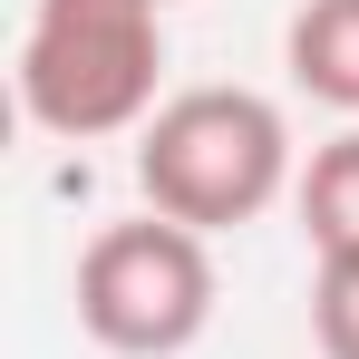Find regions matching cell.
I'll return each mask as SVG.
<instances>
[{"instance_id":"3","label":"cell","mask_w":359,"mask_h":359,"mask_svg":"<svg viewBox=\"0 0 359 359\" xmlns=\"http://www.w3.org/2000/svg\"><path fill=\"white\" fill-rule=\"evenodd\" d=\"M214 320V243L165 224V214H136L107 224L78 252V330L117 359H175L204 340Z\"/></svg>"},{"instance_id":"4","label":"cell","mask_w":359,"mask_h":359,"mask_svg":"<svg viewBox=\"0 0 359 359\" xmlns=\"http://www.w3.org/2000/svg\"><path fill=\"white\" fill-rule=\"evenodd\" d=\"M282 68H292L301 97L359 117V0H301L292 29H282Z\"/></svg>"},{"instance_id":"2","label":"cell","mask_w":359,"mask_h":359,"mask_svg":"<svg viewBox=\"0 0 359 359\" xmlns=\"http://www.w3.org/2000/svg\"><path fill=\"white\" fill-rule=\"evenodd\" d=\"M165 78V10L156 0H29L20 29V117L39 136L97 146L146 136Z\"/></svg>"},{"instance_id":"5","label":"cell","mask_w":359,"mask_h":359,"mask_svg":"<svg viewBox=\"0 0 359 359\" xmlns=\"http://www.w3.org/2000/svg\"><path fill=\"white\" fill-rule=\"evenodd\" d=\"M292 204H301V233H311L320 262H359V126H340L330 146H311Z\"/></svg>"},{"instance_id":"6","label":"cell","mask_w":359,"mask_h":359,"mask_svg":"<svg viewBox=\"0 0 359 359\" xmlns=\"http://www.w3.org/2000/svg\"><path fill=\"white\" fill-rule=\"evenodd\" d=\"M311 340H320V359H359V262L311 272Z\"/></svg>"},{"instance_id":"7","label":"cell","mask_w":359,"mask_h":359,"mask_svg":"<svg viewBox=\"0 0 359 359\" xmlns=\"http://www.w3.org/2000/svg\"><path fill=\"white\" fill-rule=\"evenodd\" d=\"M156 10H165V0H156Z\"/></svg>"},{"instance_id":"1","label":"cell","mask_w":359,"mask_h":359,"mask_svg":"<svg viewBox=\"0 0 359 359\" xmlns=\"http://www.w3.org/2000/svg\"><path fill=\"white\" fill-rule=\"evenodd\" d=\"M292 126L262 88H175L136 136V194L184 233H233L292 194Z\"/></svg>"}]
</instances>
